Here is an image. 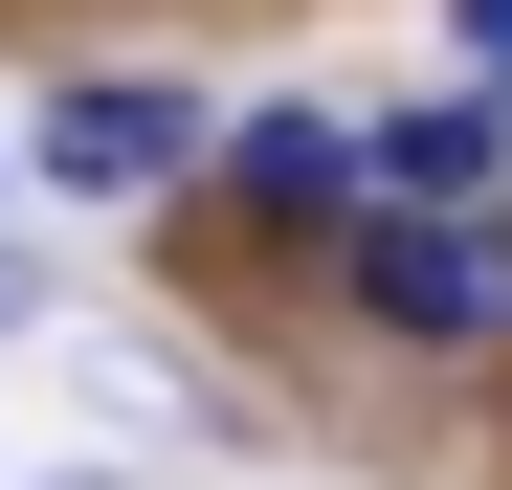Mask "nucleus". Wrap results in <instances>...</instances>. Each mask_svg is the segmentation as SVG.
<instances>
[{
  "label": "nucleus",
  "mask_w": 512,
  "mask_h": 490,
  "mask_svg": "<svg viewBox=\"0 0 512 490\" xmlns=\"http://www.w3.org/2000/svg\"><path fill=\"white\" fill-rule=\"evenodd\" d=\"M201 134H223L201 90H134V67H90V90L45 112V179H67V201H156V179H201Z\"/></svg>",
  "instance_id": "1"
},
{
  "label": "nucleus",
  "mask_w": 512,
  "mask_h": 490,
  "mask_svg": "<svg viewBox=\"0 0 512 490\" xmlns=\"http://www.w3.org/2000/svg\"><path fill=\"white\" fill-rule=\"evenodd\" d=\"M357 290H379V335H423V357H490L512 312H490V245L468 223H401V201H357Z\"/></svg>",
  "instance_id": "2"
},
{
  "label": "nucleus",
  "mask_w": 512,
  "mask_h": 490,
  "mask_svg": "<svg viewBox=\"0 0 512 490\" xmlns=\"http://www.w3.org/2000/svg\"><path fill=\"white\" fill-rule=\"evenodd\" d=\"M223 179H245V223H357V201H379V134H334V112H223Z\"/></svg>",
  "instance_id": "3"
},
{
  "label": "nucleus",
  "mask_w": 512,
  "mask_h": 490,
  "mask_svg": "<svg viewBox=\"0 0 512 490\" xmlns=\"http://www.w3.org/2000/svg\"><path fill=\"white\" fill-rule=\"evenodd\" d=\"M468 179H512V112H490V90H446V112H379V201H401V223H446Z\"/></svg>",
  "instance_id": "4"
},
{
  "label": "nucleus",
  "mask_w": 512,
  "mask_h": 490,
  "mask_svg": "<svg viewBox=\"0 0 512 490\" xmlns=\"http://www.w3.org/2000/svg\"><path fill=\"white\" fill-rule=\"evenodd\" d=\"M446 23H468V67H512V0H446Z\"/></svg>",
  "instance_id": "5"
},
{
  "label": "nucleus",
  "mask_w": 512,
  "mask_h": 490,
  "mask_svg": "<svg viewBox=\"0 0 512 490\" xmlns=\"http://www.w3.org/2000/svg\"><path fill=\"white\" fill-rule=\"evenodd\" d=\"M45 490H90V468H45Z\"/></svg>",
  "instance_id": "6"
}]
</instances>
